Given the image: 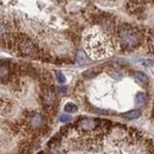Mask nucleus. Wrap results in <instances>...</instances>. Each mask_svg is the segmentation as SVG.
<instances>
[{
	"label": "nucleus",
	"mask_w": 154,
	"mask_h": 154,
	"mask_svg": "<svg viewBox=\"0 0 154 154\" xmlns=\"http://www.w3.org/2000/svg\"><path fill=\"white\" fill-rule=\"evenodd\" d=\"M146 95L145 94H137L136 95V104L137 106H143L146 103Z\"/></svg>",
	"instance_id": "f8f14e48"
},
{
	"label": "nucleus",
	"mask_w": 154,
	"mask_h": 154,
	"mask_svg": "<svg viewBox=\"0 0 154 154\" xmlns=\"http://www.w3.org/2000/svg\"><path fill=\"white\" fill-rule=\"evenodd\" d=\"M64 110L66 112V113H76L77 110H78V108H77V106L75 103H66L65 106H64Z\"/></svg>",
	"instance_id": "9d476101"
},
{
	"label": "nucleus",
	"mask_w": 154,
	"mask_h": 154,
	"mask_svg": "<svg viewBox=\"0 0 154 154\" xmlns=\"http://www.w3.org/2000/svg\"><path fill=\"white\" fill-rule=\"evenodd\" d=\"M84 48L90 57L94 59L108 57L112 51V44L108 37L98 29H90L84 33Z\"/></svg>",
	"instance_id": "f257e3e1"
},
{
	"label": "nucleus",
	"mask_w": 154,
	"mask_h": 154,
	"mask_svg": "<svg viewBox=\"0 0 154 154\" xmlns=\"http://www.w3.org/2000/svg\"><path fill=\"white\" fill-rule=\"evenodd\" d=\"M7 35V27L4 23L0 21V38H4Z\"/></svg>",
	"instance_id": "ddd939ff"
},
{
	"label": "nucleus",
	"mask_w": 154,
	"mask_h": 154,
	"mask_svg": "<svg viewBox=\"0 0 154 154\" xmlns=\"http://www.w3.org/2000/svg\"><path fill=\"white\" fill-rule=\"evenodd\" d=\"M135 78H136L139 82H142V83H145V84H147V83L149 82V78H148V76H147L146 74L141 72V71L135 72Z\"/></svg>",
	"instance_id": "1a4fd4ad"
},
{
	"label": "nucleus",
	"mask_w": 154,
	"mask_h": 154,
	"mask_svg": "<svg viewBox=\"0 0 154 154\" xmlns=\"http://www.w3.org/2000/svg\"><path fill=\"white\" fill-rule=\"evenodd\" d=\"M141 115V112L140 110H129L127 113H123L122 114V117L125 119H128V120H134V119H137Z\"/></svg>",
	"instance_id": "6e6552de"
},
{
	"label": "nucleus",
	"mask_w": 154,
	"mask_h": 154,
	"mask_svg": "<svg viewBox=\"0 0 154 154\" xmlns=\"http://www.w3.org/2000/svg\"><path fill=\"white\" fill-rule=\"evenodd\" d=\"M59 120H60L62 122H68V121L71 120V116L68 115V114H62V115L59 116Z\"/></svg>",
	"instance_id": "dca6fc26"
},
{
	"label": "nucleus",
	"mask_w": 154,
	"mask_h": 154,
	"mask_svg": "<svg viewBox=\"0 0 154 154\" xmlns=\"http://www.w3.org/2000/svg\"><path fill=\"white\" fill-rule=\"evenodd\" d=\"M10 68L7 64H4V63H0V79H5L7 78L10 75Z\"/></svg>",
	"instance_id": "0eeeda50"
},
{
	"label": "nucleus",
	"mask_w": 154,
	"mask_h": 154,
	"mask_svg": "<svg viewBox=\"0 0 154 154\" xmlns=\"http://www.w3.org/2000/svg\"><path fill=\"white\" fill-rule=\"evenodd\" d=\"M109 74H110V76H113L116 79H121L122 78V74L120 71H117V70H110Z\"/></svg>",
	"instance_id": "2eb2a0df"
},
{
	"label": "nucleus",
	"mask_w": 154,
	"mask_h": 154,
	"mask_svg": "<svg viewBox=\"0 0 154 154\" xmlns=\"http://www.w3.org/2000/svg\"><path fill=\"white\" fill-rule=\"evenodd\" d=\"M57 90L60 93V94H65V93H66V88H64V87H62V88H57Z\"/></svg>",
	"instance_id": "f3484780"
},
{
	"label": "nucleus",
	"mask_w": 154,
	"mask_h": 154,
	"mask_svg": "<svg viewBox=\"0 0 154 154\" xmlns=\"http://www.w3.org/2000/svg\"><path fill=\"white\" fill-rule=\"evenodd\" d=\"M85 60H87L85 54H84V52H82V51H78V52H77V57H76V63H77V64H78V65L84 64V63H85Z\"/></svg>",
	"instance_id": "9b49d317"
},
{
	"label": "nucleus",
	"mask_w": 154,
	"mask_h": 154,
	"mask_svg": "<svg viewBox=\"0 0 154 154\" xmlns=\"http://www.w3.org/2000/svg\"><path fill=\"white\" fill-rule=\"evenodd\" d=\"M27 122H29V125H30L32 128L39 129V128H42L43 125H44V119H43V116L40 115V114H38V113H32V114H30L29 117H27Z\"/></svg>",
	"instance_id": "39448f33"
},
{
	"label": "nucleus",
	"mask_w": 154,
	"mask_h": 154,
	"mask_svg": "<svg viewBox=\"0 0 154 154\" xmlns=\"http://www.w3.org/2000/svg\"><path fill=\"white\" fill-rule=\"evenodd\" d=\"M77 127H78V129L89 132V131H94L96 128L97 122L91 119H79V121L77 122Z\"/></svg>",
	"instance_id": "20e7f679"
},
{
	"label": "nucleus",
	"mask_w": 154,
	"mask_h": 154,
	"mask_svg": "<svg viewBox=\"0 0 154 154\" xmlns=\"http://www.w3.org/2000/svg\"><path fill=\"white\" fill-rule=\"evenodd\" d=\"M120 39H121V44L125 48H128V49L135 48L136 45H139V42H140L139 35L135 31L129 30V29H126V30H122L121 31Z\"/></svg>",
	"instance_id": "f03ea898"
},
{
	"label": "nucleus",
	"mask_w": 154,
	"mask_h": 154,
	"mask_svg": "<svg viewBox=\"0 0 154 154\" xmlns=\"http://www.w3.org/2000/svg\"><path fill=\"white\" fill-rule=\"evenodd\" d=\"M43 101L46 106H54L56 104V95L51 90H45L43 93Z\"/></svg>",
	"instance_id": "423d86ee"
},
{
	"label": "nucleus",
	"mask_w": 154,
	"mask_h": 154,
	"mask_svg": "<svg viewBox=\"0 0 154 154\" xmlns=\"http://www.w3.org/2000/svg\"><path fill=\"white\" fill-rule=\"evenodd\" d=\"M152 46H153V48H154V37H153V38H152Z\"/></svg>",
	"instance_id": "a211bd4d"
},
{
	"label": "nucleus",
	"mask_w": 154,
	"mask_h": 154,
	"mask_svg": "<svg viewBox=\"0 0 154 154\" xmlns=\"http://www.w3.org/2000/svg\"><path fill=\"white\" fill-rule=\"evenodd\" d=\"M18 50L21 55L24 56H30L33 57L37 55V48L36 45L30 40L29 38H20L18 42Z\"/></svg>",
	"instance_id": "7ed1b4c3"
},
{
	"label": "nucleus",
	"mask_w": 154,
	"mask_h": 154,
	"mask_svg": "<svg viewBox=\"0 0 154 154\" xmlns=\"http://www.w3.org/2000/svg\"><path fill=\"white\" fill-rule=\"evenodd\" d=\"M56 76H57L58 82H59L60 84H63V83H65V82H66V78H65V76H64L62 72H59V71H56Z\"/></svg>",
	"instance_id": "4468645a"
}]
</instances>
